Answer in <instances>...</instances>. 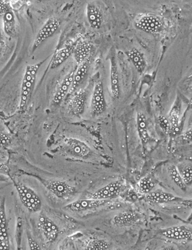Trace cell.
<instances>
[{
	"mask_svg": "<svg viewBox=\"0 0 192 250\" xmlns=\"http://www.w3.org/2000/svg\"><path fill=\"white\" fill-rule=\"evenodd\" d=\"M182 138L185 141L192 142V128L187 131L185 133L182 135Z\"/></svg>",
	"mask_w": 192,
	"mask_h": 250,
	"instance_id": "cell-35",
	"label": "cell"
},
{
	"mask_svg": "<svg viewBox=\"0 0 192 250\" xmlns=\"http://www.w3.org/2000/svg\"><path fill=\"white\" fill-rule=\"evenodd\" d=\"M0 250H10L9 224L6 211V199L0 201Z\"/></svg>",
	"mask_w": 192,
	"mask_h": 250,
	"instance_id": "cell-11",
	"label": "cell"
},
{
	"mask_svg": "<svg viewBox=\"0 0 192 250\" xmlns=\"http://www.w3.org/2000/svg\"><path fill=\"white\" fill-rule=\"evenodd\" d=\"M3 31L10 37H14L17 33V21L12 10L8 11L2 16Z\"/></svg>",
	"mask_w": 192,
	"mask_h": 250,
	"instance_id": "cell-25",
	"label": "cell"
},
{
	"mask_svg": "<svg viewBox=\"0 0 192 250\" xmlns=\"http://www.w3.org/2000/svg\"><path fill=\"white\" fill-rule=\"evenodd\" d=\"M22 205L29 212L36 213L42 207L41 199L35 190L10 176Z\"/></svg>",
	"mask_w": 192,
	"mask_h": 250,
	"instance_id": "cell-2",
	"label": "cell"
},
{
	"mask_svg": "<svg viewBox=\"0 0 192 250\" xmlns=\"http://www.w3.org/2000/svg\"><path fill=\"white\" fill-rule=\"evenodd\" d=\"M10 3L5 1H0V16H3V14L12 10Z\"/></svg>",
	"mask_w": 192,
	"mask_h": 250,
	"instance_id": "cell-33",
	"label": "cell"
},
{
	"mask_svg": "<svg viewBox=\"0 0 192 250\" xmlns=\"http://www.w3.org/2000/svg\"><path fill=\"white\" fill-rule=\"evenodd\" d=\"M157 121L160 128L165 134H168L171 132V124H170L169 121L167 117L162 115L159 116L158 117Z\"/></svg>",
	"mask_w": 192,
	"mask_h": 250,
	"instance_id": "cell-30",
	"label": "cell"
},
{
	"mask_svg": "<svg viewBox=\"0 0 192 250\" xmlns=\"http://www.w3.org/2000/svg\"><path fill=\"white\" fill-rule=\"evenodd\" d=\"M126 188L123 180L111 182L89 194L88 198L99 200L112 201L119 197Z\"/></svg>",
	"mask_w": 192,
	"mask_h": 250,
	"instance_id": "cell-3",
	"label": "cell"
},
{
	"mask_svg": "<svg viewBox=\"0 0 192 250\" xmlns=\"http://www.w3.org/2000/svg\"><path fill=\"white\" fill-rule=\"evenodd\" d=\"M181 112H182V101L179 97H176L174 104H173L171 111L168 114V119L171 126V132L175 133L178 131Z\"/></svg>",
	"mask_w": 192,
	"mask_h": 250,
	"instance_id": "cell-22",
	"label": "cell"
},
{
	"mask_svg": "<svg viewBox=\"0 0 192 250\" xmlns=\"http://www.w3.org/2000/svg\"><path fill=\"white\" fill-rule=\"evenodd\" d=\"M87 18L91 28L98 29L102 26L103 16L101 10L94 3H89L87 6Z\"/></svg>",
	"mask_w": 192,
	"mask_h": 250,
	"instance_id": "cell-20",
	"label": "cell"
},
{
	"mask_svg": "<svg viewBox=\"0 0 192 250\" xmlns=\"http://www.w3.org/2000/svg\"><path fill=\"white\" fill-rule=\"evenodd\" d=\"M45 62V61H43L36 64L28 65L26 67L20 86L19 105L20 111H23L27 105L34 89L38 72L40 66Z\"/></svg>",
	"mask_w": 192,
	"mask_h": 250,
	"instance_id": "cell-1",
	"label": "cell"
},
{
	"mask_svg": "<svg viewBox=\"0 0 192 250\" xmlns=\"http://www.w3.org/2000/svg\"><path fill=\"white\" fill-rule=\"evenodd\" d=\"M159 250H175V249L172 246H165V247L161 248Z\"/></svg>",
	"mask_w": 192,
	"mask_h": 250,
	"instance_id": "cell-36",
	"label": "cell"
},
{
	"mask_svg": "<svg viewBox=\"0 0 192 250\" xmlns=\"http://www.w3.org/2000/svg\"><path fill=\"white\" fill-rule=\"evenodd\" d=\"M3 177L1 175H0V181H1V180H2L3 179Z\"/></svg>",
	"mask_w": 192,
	"mask_h": 250,
	"instance_id": "cell-39",
	"label": "cell"
},
{
	"mask_svg": "<svg viewBox=\"0 0 192 250\" xmlns=\"http://www.w3.org/2000/svg\"><path fill=\"white\" fill-rule=\"evenodd\" d=\"M182 199V198L162 190L153 191V192L145 195V197H144V200L145 201L154 204H164L172 203V202H178V203Z\"/></svg>",
	"mask_w": 192,
	"mask_h": 250,
	"instance_id": "cell-15",
	"label": "cell"
},
{
	"mask_svg": "<svg viewBox=\"0 0 192 250\" xmlns=\"http://www.w3.org/2000/svg\"><path fill=\"white\" fill-rule=\"evenodd\" d=\"M140 215L134 211H126L119 213L114 217L112 224L117 227H127L134 225L140 220Z\"/></svg>",
	"mask_w": 192,
	"mask_h": 250,
	"instance_id": "cell-17",
	"label": "cell"
},
{
	"mask_svg": "<svg viewBox=\"0 0 192 250\" xmlns=\"http://www.w3.org/2000/svg\"><path fill=\"white\" fill-rule=\"evenodd\" d=\"M177 167L186 186H191L192 185V164H181Z\"/></svg>",
	"mask_w": 192,
	"mask_h": 250,
	"instance_id": "cell-29",
	"label": "cell"
},
{
	"mask_svg": "<svg viewBox=\"0 0 192 250\" xmlns=\"http://www.w3.org/2000/svg\"><path fill=\"white\" fill-rule=\"evenodd\" d=\"M75 70L76 69H72L61 81L54 94L53 100H52L53 105L55 106L60 105L69 94L70 89H71L72 86Z\"/></svg>",
	"mask_w": 192,
	"mask_h": 250,
	"instance_id": "cell-14",
	"label": "cell"
},
{
	"mask_svg": "<svg viewBox=\"0 0 192 250\" xmlns=\"http://www.w3.org/2000/svg\"><path fill=\"white\" fill-rule=\"evenodd\" d=\"M134 26L139 30L148 34H157L164 30L165 23L160 17L154 15H144L135 21Z\"/></svg>",
	"mask_w": 192,
	"mask_h": 250,
	"instance_id": "cell-5",
	"label": "cell"
},
{
	"mask_svg": "<svg viewBox=\"0 0 192 250\" xmlns=\"http://www.w3.org/2000/svg\"><path fill=\"white\" fill-rule=\"evenodd\" d=\"M191 90H192V88H191Z\"/></svg>",
	"mask_w": 192,
	"mask_h": 250,
	"instance_id": "cell-42",
	"label": "cell"
},
{
	"mask_svg": "<svg viewBox=\"0 0 192 250\" xmlns=\"http://www.w3.org/2000/svg\"><path fill=\"white\" fill-rule=\"evenodd\" d=\"M112 201L95 200L88 198L72 202L66 205L64 209L73 212H82L100 208L108 205Z\"/></svg>",
	"mask_w": 192,
	"mask_h": 250,
	"instance_id": "cell-9",
	"label": "cell"
},
{
	"mask_svg": "<svg viewBox=\"0 0 192 250\" xmlns=\"http://www.w3.org/2000/svg\"><path fill=\"white\" fill-rule=\"evenodd\" d=\"M89 59L77 66L75 70V74H74L73 76L72 86L69 93V95L75 93L77 89V87H78L80 84L83 82L85 77H86L88 71V69H89Z\"/></svg>",
	"mask_w": 192,
	"mask_h": 250,
	"instance_id": "cell-19",
	"label": "cell"
},
{
	"mask_svg": "<svg viewBox=\"0 0 192 250\" xmlns=\"http://www.w3.org/2000/svg\"><path fill=\"white\" fill-rule=\"evenodd\" d=\"M2 42H3L2 34V32L1 31V29H0V51H1V50Z\"/></svg>",
	"mask_w": 192,
	"mask_h": 250,
	"instance_id": "cell-37",
	"label": "cell"
},
{
	"mask_svg": "<svg viewBox=\"0 0 192 250\" xmlns=\"http://www.w3.org/2000/svg\"><path fill=\"white\" fill-rule=\"evenodd\" d=\"M156 185V182L151 176H146L140 180L138 183L137 189L138 192L146 195L153 192V190Z\"/></svg>",
	"mask_w": 192,
	"mask_h": 250,
	"instance_id": "cell-27",
	"label": "cell"
},
{
	"mask_svg": "<svg viewBox=\"0 0 192 250\" xmlns=\"http://www.w3.org/2000/svg\"><path fill=\"white\" fill-rule=\"evenodd\" d=\"M160 234L169 240L192 242V229L185 225L166 228L160 231Z\"/></svg>",
	"mask_w": 192,
	"mask_h": 250,
	"instance_id": "cell-10",
	"label": "cell"
},
{
	"mask_svg": "<svg viewBox=\"0 0 192 250\" xmlns=\"http://www.w3.org/2000/svg\"><path fill=\"white\" fill-rule=\"evenodd\" d=\"M125 53L132 62V64H134L136 71L139 74H142L144 71H145L147 64L145 58L141 51L134 47V48L126 51Z\"/></svg>",
	"mask_w": 192,
	"mask_h": 250,
	"instance_id": "cell-24",
	"label": "cell"
},
{
	"mask_svg": "<svg viewBox=\"0 0 192 250\" xmlns=\"http://www.w3.org/2000/svg\"><path fill=\"white\" fill-rule=\"evenodd\" d=\"M64 145L68 152L73 156L87 159L92 155V150L90 146L79 139L66 138L64 140Z\"/></svg>",
	"mask_w": 192,
	"mask_h": 250,
	"instance_id": "cell-8",
	"label": "cell"
},
{
	"mask_svg": "<svg viewBox=\"0 0 192 250\" xmlns=\"http://www.w3.org/2000/svg\"><path fill=\"white\" fill-rule=\"evenodd\" d=\"M58 250H69L67 249H66L64 247V246H60V247L58 248Z\"/></svg>",
	"mask_w": 192,
	"mask_h": 250,
	"instance_id": "cell-38",
	"label": "cell"
},
{
	"mask_svg": "<svg viewBox=\"0 0 192 250\" xmlns=\"http://www.w3.org/2000/svg\"><path fill=\"white\" fill-rule=\"evenodd\" d=\"M110 84L113 98L114 99L119 98L120 94L119 77L116 59L114 56L110 58Z\"/></svg>",
	"mask_w": 192,
	"mask_h": 250,
	"instance_id": "cell-18",
	"label": "cell"
},
{
	"mask_svg": "<svg viewBox=\"0 0 192 250\" xmlns=\"http://www.w3.org/2000/svg\"><path fill=\"white\" fill-rule=\"evenodd\" d=\"M115 250H122V249H119V248H117V249H115Z\"/></svg>",
	"mask_w": 192,
	"mask_h": 250,
	"instance_id": "cell-40",
	"label": "cell"
},
{
	"mask_svg": "<svg viewBox=\"0 0 192 250\" xmlns=\"http://www.w3.org/2000/svg\"><path fill=\"white\" fill-rule=\"evenodd\" d=\"M136 126L140 141L143 145H146L150 141V136L148 130L146 117L143 112L136 113Z\"/></svg>",
	"mask_w": 192,
	"mask_h": 250,
	"instance_id": "cell-21",
	"label": "cell"
},
{
	"mask_svg": "<svg viewBox=\"0 0 192 250\" xmlns=\"http://www.w3.org/2000/svg\"><path fill=\"white\" fill-rule=\"evenodd\" d=\"M112 245L104 239L94 238L88 242L84 250H111Z\"/></svg>",
	"mask_w": 192,
	"mask_h": 250,
	"instance_id": "cell-28",
	"label": "cell"
},
{
	"mask_svg": "<svg viewBox=\"0 0 192 250\" xmlns=\"http://www.w3.org/2000/svg\"><path fill=\"white\" fill-rule=\"evenodd\" d=\"M12 138L4 132H0V147H6L12 143Z\"/></svg>",
	"mask_w": 192,
	"mask_h": 250,
	"instance_id": "cell-32",
	"label": "cell"
},
{
	"mask_svg": "<svg viewBox=\"0 0 192 250\" xmlns=\"http://www.w3.org/2000/svg\"><path fill=\"white\" fill-rule=\"evenodd\" d=\"M168 171L170 178L173 183L183 192H186L187 187L183 181L178 167L173 164L170 165L168 167Z\"/></svg>",
	"mask_w": 192,
	"mask_h": 250,
	"instance_id": "cell-26",
	"label": "cell"
},
{
	"mask_svg": "<svg viewBox=\"0 0 192 250\" xmlns=\"http://www.w3.org/2000/svg\"><path fill=\"white\" fill-rule=\"evenodd\" d=\"M182 207L192 209V198L190 199H183L178 202Z\"/></svg>",
	"mask_w": 192,
	"mask_h": 250,
	"instance_id": "cell-34",
	"label": "cell"
},
{
	"mask_svg": "<svg viewBox=\"0 0 192 250\" xmlns=\"http://www.w3.org/2000/svg\"><path fill=\"white\" fill-rule=\"evenodd\" d=\"M39 181L50 193L59 199H68L76 193L75 188L64 181L40 179Z\"/></svg>",
	"mask_w": 192,
	"mask_h": 250,
	"instance_id": "cell-4",
	"label": "cell"
},
{
	"mask_svg": "<svg viewBox=\"0 0 192 250\" xmlns=\"http://www.w3.org/2000/svg\"><path fill=\"white\" fill-rule=\"evenodd\" d=\"M60 26V21L58 18H49L37 34L32 47V52H34L44 42L53 36Z\"/></svg>",
	"mask_w": 192,
	"mask_h": 250,
	"instance_id": "cell-7",
	"label": "cell"
},
{
	"mask_svg": "<svg viewBox=\"0 0 192 250\" xmlns=\"http://www.w3.org/2000/svg\"><path fill=\"white\" fill-rule=\"evenodd\" d=\"M106 102L103 89V83L99 82L95 84L93 93H92L91 109L94 115H101L105 111Z\"/></svg>",
	"mask_w": 192,
	"mask_h": 250,
	"instance_id": "cell-12",
	"label": "cell"
},
{
	"mask_svg": "<svg viewBox=\"0 0 192 250\" xmlns=\"http://www.w3.org/2000/svg\"><path fill=\"white\" fill-rule=\"evenodd\" d=\"M76 45L72 40L66 42L64 46L57 51L52 60L50 69H54L60 67L73 54Z\"/></svg>",
	"mask_w": 192,
	"mask_h": 250,
	"instance_id": "cell-16",
	"label": "cell"
},
{
	"mask_svg": "<svg viewBox=\"0 0 192 250\" xmlns=\"http://www.w3.org/2000/svg\"><path fill=\"white\" fill-rule=\"evenodd\" d=\"M92 49L91 44L87 42H82L77 44L73 55L77 65L90 58Z\"/></svg>",
	"mask_w": 192,
	"mask_h": 250,
	"instance_id": "cell-23",
	"label": "cell"
},
{
	"mask_svg": "<svg viewBox=\"0 0 192 250\" xmlns=\"http://www.w3.org/2000/svg\"><path fill=\"white\" fill-rule=\"evenodd\" d=\"M27 238L29 250H42L38 242L33 238L29 231H27Z\"/></svg>",
	"mask_w": 192,
	"mask_h": 250,
	"instance_id": "cell-31",
	"label": "cell"
},
{
	"mask_svg": "<svg viewBox=\"0 0 192 250\" xmlns=\"http://www.w3.org/2000/svg\"><path fill=\"white\" fill-rule=\"evenodd\" d=\"M0 116H1V112H0Z\"/></svg>",
	"mask_w": 192,
	"mask_h": 250,
	"instance_id": "cell-41",
	"label": "cell"
},
{
	"mask_svg": "<svg viewBox=\"0 0 192 250\" xmlns=\"http://www.w3.org/2000/svg\"><path fill=\"white\" fill-rule=\"evenodd\" d=\"M87 99V91L80 89L74 94L67 106L68 112L75 116H80L84 112Z\"/></svg>",
	"mask_w": 192,
	"mask_h": 250,
	"instance_id": "cell-13",
	"label": "cell"
},
{
	"mask_svg": "<svg viewBox=\"0 0 192 250\" xmlns=\"http://www.w3.org/2000/svg\"><path fill=\"white\" fill-rule=\"evenodd\" d=\"M38 226L47 244L52 245L58 240L60 233V229L49 217L44 214L40 215Z\"/></svg>",
	"mask_w": 192,
	"mask_h": 250,
	"instance_id": "cell-6",
	"label": "cell"
}]
</instances>
